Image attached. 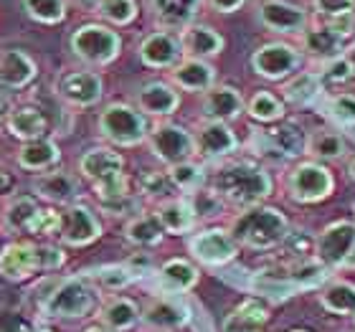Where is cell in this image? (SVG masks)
Segmentation results:
<instances>
[{"label": "cell", "instance_id": "1", "mask_svg": "<svg viewBox=\"0 0 355 332\" xmlns=\"http://www.w3.org/2000/svg\"><path fill=\"white\" fill-rule=\"evenodd\" d=\"M211 188L221 195L223 203L252 208L259 206L261 200L272 193L274 183L264 168L246 163V160H239V163H229L216 170Z\"/></svg>", "mask_w": 355, "mask_h": 332}, {"label": "cell", "instance_id": "2", "mask_svg": "<svg viewBox=\"0 0 355 332\" xmlns=\"http://www.w3.org/2000/svg\"><path fill=\"white\" fill-rule=\"evenodd\" d=\"M231 236L239 246L254 251H266L287 241L289 221L287 216L269 206H252L244 208L241 213L231 221Z\"/></svg>", "mask_w": 355, "mask_h": 332}, {"label": "cell", "instance_id": "3", "mask_svg": "<svg viewBox=\"0 0 355 332\" xmlns=\"http://www.w3.org/2000/svg\"><path fill=\"white\" fill-rule=\"evenodd\" d=\"M79 170H82V175L87 180L94 183L96 198L99 200L119 198V195L130 193L125 177V160L114 150L110 148L89 150V152L82 155V160H79Z\"/></svg>", "mask_w": 355, "mask_h": 332}, {"label": "cell", "instance_id": "4", "mask_svg": "<svg viewBox=\"0 0 355 332\" xmlns=\"http://www.w3.org/2000/svg\"><path fill=\"white\" fill-rule=\"evenodd\" d=\"M69 46L76 59H82L89 67H107L119 56L122 38L117 30L107 28L102 23H87L71 33Z\"/></svg>", "mask_w": 355, "mask_h": 332}, {"label": "cell", "instance_id": "5", "mask_svg": "<svg viewBox=\"0 0 355 332\" xmlns=\"http://www.w3.org/2000/svg\"><path fill=\"white\" fill-rule=\"evenodd\" d=\"M99 134L104 140L119 148H135L142 140H148V122L140 110H135L130 104H110L99 114Z\"/></svg>", "mask_w": 355, "mask_h": 332}, {"label": "cell", "instance_id": "6", "mask_svg": "<svg viewBox=\"0 0 355 332\" xmlns=\"http://www.w3.org/2000/svg\"><path fill=\"white\" fill-rule=\"evenodd\" d=\"M94 289L89 287L82 279H67L56 284V287L46 295L41 302V312L46 317H59V320H79L87 317L94 310Z\"/></svg>", "mask_w": 355, "mask_h": 332}, {"label": "cell", "instance_id": "7", "mask_svg": "<svg viewBox=\"0 0 355 332\" xmlns=\"http://www.w3.org/2000/svg\"><path fill=\"white\" fill-rule=\"evenodd\" d=\"M56 223H59V213L41 208L38 200L31 195L10 200L3 213V226L10 234H53Z\"/></svg>", "mask_w": 355, "mask_h": 332}, {"label": "cell", "instance_id": "8", "mask_svg": "<svg viewBox=\"0 0 355 332\" xmlns=\"http://www.w3.org/2000/svg\"><path fill=\"white\" fill-rule=\"evenodd\" d=\"M53 236H59L69 246H87L102 236V223L84 203H69L59 213Z\"/></svg>", "mask_w": 355, "mask_h": 332}, {"label": "cell", "instance_id": "9", "mask_svg": "<svg viewBox=\"0 0 355 332\" xmlns=\"http://www.w3.org/2000/svg\"><path fill=\"white\" fill-rule=\"evenodd\" d=\"M289 195L300 203H318L327 198L335 188L333 173L320 163H302L297 165L287 177Z\"/></svg>", "mask_w": 355, "mask_h": 332}, {"label": "cell", "instance_id": "10", "mask_svg": "<svg viewBox=\"0 0 355 332\" xmlns=\"http://www.w3.org/2000/svg\"><path fill=\"white\" fill-rule=\"evenodd\" d=\"M257 18L264 28L287 36H302L304 28L310 26V13L289 0H261L257 6Z\"/></svg>", "mask_w": 355, "mask_h": 332}, {"label": "cell", "instance_id": "11", "mask_svg": "<svg viewBox=\"0 0 355 332\" xmlns=\"http://www.w3.org/2000/svg\"><path fill=\"white\" fill-rule=\"evenodd\" d=\"M150 150L157 160H163L165 165H178L191 160V155L196 152V145H193V134L180 125H157L153 132L148 134Z\"/></svg>", "mask_w": 355, "mask_h": 332}, {"label": "cell", "instance_id": "12", "mask_svg": "<svg viewBox=\"0 0 355 332\" xmlns=\"http://www.w3.org/2000/svg\"><path fill=\"white\" fill-rule=\"evenodd\" d=\"M300 51L289 44H264L252 53V69L261 79L279 82L300 67Z\"/></svg>", "mask_w": 355, "mask_h": 332}, {"label": "cell", "instance_id": "13", "mask_svg": "<svg viewBox=\"0 0 355 332\" xmlns=\"http://www.w3.org/2000/svg\"><path fill=\"white\" fill-rule=\"evenodd\" d=\"M188 251L198 259L200 264L221 266V264L234 261V256H236V251H239V244L234 241V236H231L229 231L208 229V231L196 234V236H191Z\"/></svg>", "mask_w": 355, "mask_h": 332}, {"label": "cell", "instance_id": "14", "mask_svg": "<svg viewBox=\"0 0 355 332\" xmlns=\"http://www.w3.org/2000/svg\"><path fill=\"white\" fill-rule=\"evenodd\" d=\"M56 96L61 102L71 104V107H92L102 99L104 94V82L96 71H69L56 82Z\"/></svg>", "mask_w": 355, "mask_h": 332}, {"label": "cell", "instance_id": "15", "mask_svg": "<svg viewBox=\"0 0 355 332\" xmlns=\"http://www.w3.org/2000/svg\"><path fill=\"white\" fill-rule=\"evenodd\" d=\"M355 244V223L335 221L322 229V234L315 241V254L325 266H343L350 256Z\"/></svg>", "mask_w": 355, "mask_h": 332}, {"label": "cell", "instance_id": "16", "mask_svg": "<svg viewBox=\"0 0 355 332\" xmlns=\"http://www.w3.org/2000/svg\"><path fill=\"white\" fill-rule=\"evenodd\" d=\"M193 145L196 152L206 160H221V157L231 155L239 148V140L234 130L226 122H203L198 127V132L193 134Z\"/></svg>", "mask_w": 355, "mask_h": 332}, {"label": "cell", "instance_id": "17", "mask_svg": "<svg viewBox=\"0 0 355 332\" xmlns=\"http://www.w3.org/2000/svg\"><path fill=\"white\" fill-rule=\"evenodd\" d=\"M140 59L150 69H173L183 56L180 38L173 36L171 30H155L140 41Z\"/></svg>", "mask_w": 355, "mask_h": 332}, {"label": "cell", "instance_id": "18", "mask_svg": "<svg viewBox=\"0 0 355 332\" xmlns=\"http://www.w3.org/2000/svg\"><path fill=\"white\" fill-rule=\"evenodd\" d=\"M41 269L38 261V246L28 244V241H15L8 244L0 251V274L10 281H23L33 277V272Z\"/></svg>", "mask_w": 355, "mask_h": 332}, {"label": "cell", "instance_id": "19", "mask_svg": "<svg viewBox=\"0 0 355 332\" xmlns=\"http://www.w3.org/2000/svg\"><path fill=\"white\" fill-rule=\"evenodd\" d=\"M180 46L188 59H211L223 51V36L206 23H191L180 30Z\"/></svg>", "mask_w": 355, "mask_h": 332}, {"label": "cell", "instance_id": "20", "mask_svg": "<svg viewBox=\"0 0 355 332\" xmlns=\"http://www.w3.org/2000/svg\"><path fill=\"white\" fill-rule=\"evenodd\" d=\"M203 0H150V10L163 30L188 28L200 10Z\"/></svg>", "mask_w": 355, "mask_h": 332}, {"label": "cell", "instance_id": "21", "mask_svg": "<svg viewBox=\"0 0 355 332\" xmlns=\"http://www.w3.org/2000/svg\"><path fill=\"white\" fill-rule=\"evenodd\" d=\"M36 79V61L21 49L0 51V89H23Z\"/></svg>", "mask_w": 355, "mask_h": 332}, {"label": "cell", "instance_id": "22", "mask_svg": "<svg viewBox=\"0 0 355 332\" xmlns=\"http://www.w3.org/2000/svg\"><path fill=\"white\" fill-rule=\"evenodd\" d=\"M200 110L206 114V119L211 122H226L236 119L244 110V99L239 94V89L234 87H211L203 94V104Z\"/></svg>", "mask_w": 355, "mask_h": 332}, {"label": "cell", "instance_id": "23", "mask_svg": "<svg viewBox=\"0 0 355 332\" xmlns=\"http://www.w3.org/2000/svg\"><path fill=\"white\" fill-rule=\"evenodd\" d=\"M33 193L38 198H46L51 203H71L79 195V180L67 170H51V173H41V175L31 183Z\"/></svg>", "mask_w": 355, "mask_h": 332}, {"label": "cell", "instance_id": "24", "mask_svg": "<svg viewBox=\"0 0 355 332\" xmlns=\"http://www.w3.org/2000/svg\"><path fill=\"white\" fill-rule=\"evenodd\" d=\"M137 104L142 112L153 117H171L173 112L180 107V94L175 87L165 82H148L137 89Z\"/></svg>", "mask_w": 355, "mask_h": 332}, {"label": "cell", "instance_id": "25", "mask_svg": "<svg viewBox=\"0 0 355 332\" xmlns=\"http://www.w3.org/2000/svg\"><path fill=\"white\" fill-rule=\"evenodd\" d=\"M173 84L185 91H208L216 82V69L203 59H185L173 67Z\"/></svg>", "mask_w": 355, "mask_h": 332}, {"label": "cell", "instance_id": "26", "mask_svg": "<svg viewBox=\"0 0 355 332\" xmlns=\"http://www.w3.org/2000/svg\"><path fill=\"white\" fill-rule=\"evenodd\" d=\"M302 46L310 56L322 61L343 56V36H338L327 26H307L302 33Z\"/></svg>", "mask_w": 355, "mask_h": 332}, {"label": "cell", "instance_id": "27", "mask_svg": "<svg viewBox=\"0 0 355 332\" xmlns=\"http://www.w3.org/2000/svg\"><path fill=\"white\" fill-rule=\"evenodd\" d=\"M264 140L269 142V150L279 152V157H300L307 152L310 137L304 134L300 125H282L272 132L264 134Z\"/></svg>", "mask_w": 355, "mask_h": 332}, {"label": "cell", "instance_id": "28", "mask_svg": "<svg viewBox=\"0 0 355 332\" xmlns=\"http://www.w3.org/2000/svg\"><path fill=\"white\" fill-rule=\"evenodd\" d=\"M15 163L21 165L23 170H49L59 163V148L53 140H46V137H38L33 142H26L18 155H15Z\"/></svg>", "mask_w": 355, "mask_h": 332}, {"label": "cell", "instance_id": "29", "mask_svg": "<svg viewBox=\"0 0 355 332\" xmlns=\"http://www.w3.org/2000/svg\"><path fill=\"white\" fill-rule=\"evenodd\" d=\"M157 218L163 223L165 234H188L196 226V211L188 198L165 200L163 206L157 208Z\"/></svg>", "mask_w": 355, "mask_h": 332}, {"label": "cell", "instance_id": "30", "mask_svg": "<svg viewBox=\"0 0 355 332\" xmlns=\"http://www.w3.org/2000/svg\"><path fill=\"white\" fill-rule=\"evenodd\" d=\"M8 130L13 137L23 142H33L38 137H44L46 132V119L44 114L33 107H18L8 114Z\"/></svg>", "mask_w": 355, "mask_h": 332}, {"label": "cell", "instance_id": "31", "mask_svg": "<svg viewBox=\"0 0 355 332\" xmlns=\"http://www.w3.org/2000/svg\"><path fill=\"white\" fill-rule=\"evenodd\" d=\"M157 279H160L163 289H168V292H188L191 287H196L198 272H196V266L188 264L185 259H171V261L163 264Z\"/></svg>", "mask_w": 355, "mask_h": 332}, {"label": "cell", "instance_id": "32", "mask_svg": "<svg viewBox=\"0 0 355 332\" xmlns=\"http://www.w3.org/2000/svg\"><path fill=\"white\" fill-rule=\"evenodd\" d=\"M142 320H145L148 325L171 330V327H180L188 322V310H185L180 302H173V299H155L153 304H148Z\"/></svg>", "mask_w": 355, "mask_h": 332}, {"label": "cell", "instance_id": "33", "mask_svg": "<svg viewBox=\"0 0 355 332\" xmlns=\"http://www.w3.org/2000/svg\"><path fill=\"white\" fill-rule=\"evenodd\" d=\"M266 307L259 302V299H249L241 307L231 312L226 317V325L223 330L226 332H257V327H261L266 322Z\"/></svg>", "mask_w": 355, "mask_h": 332}, {"label": "cell", "instance_id": "34", "mask_svg": "<svg viewBox=\"0 0 355 332\" xmlns=\"http://www.w3.org/2000/svg\"><path fill=\"white\" fill-rule=\"evenodd\" d=\"M125 236L127 241H132L137 246H155L165 236V229L160 218H157V213H142L135 216L132 221L127 223Z\"/></svg>", "mask_w": 355, "mask_h": 332}, {"label": "cell", "instance_id": "35", "mask_svg": "<svg viewBox=\"0 0 355 332\" xmlns=\"http://www.w3.org/2000/svg\"><path fill=\"white\" fill-rule=\"evenodd\" d=\"M21 6L31 21L44 26H56L69 13V0H21Z\"/></svg>", "mask_w": 355, "mask_h": 332}, {"label": "cell", "instance_id": "36", "mask_svg": "<svg viewBox=\"0 0 355 332\" xmlns=\"http://www.w3.org/2000/svg\"><path fill=\"white\" fill-rule=\"evenodd\" d=\"M107 330H130L140 320V310L132 299H114L99 312Z\"/></svg>", "mask_w": 355, "mask_h": 332}, {"label": "cell", "instance_id": "37", "mask_svg": "<svg viewBox=\"0 0 355 332\" xmlns=\"http://www.w3.org/2000/svg\"><path fill=\"white\" fill-rule=\"evenodd\" d=\"M322 307L333 315H355V287L350 281H335L322 292Z\"/></svg>", "mask_w": 355, "mask_h": 332}, {"label": "cell", "instance_id": "38", "mask_svg": "<svg viewBox=\"0 0 355 332\" xmlns=\"http://www.w3.org/2000/svg\"><path fill=\"white\" fill-rule=\"evenodd\" d=\"M312 155L320 157V160H340L345 155V142L338 132L333 130H320L318 134L310 137V145H307Z\"/></svg>", "mask_w": 355, "mask_h": 332}, {"label": "cell", "instance_id": "39", "mask_svg": "<svg viewBox=\"0 0 355 332\" xmlns=\"http://www.w3.org/2000/svg\"><path fill=\"white\" fill-rule=\"evenodd\" d=\"M320 76H315L312 71H302V74L292 76V82L284 87V94L292 104H310L315 96L320 94Z\"/></svg>", "mask_w": 355, "mask_h": 332}, {"label": "cell", "instance_id": "40", "mask_svg": "<svg viewBox=\"0 0 355 332\" xmlns=\"http://www.w3.org/2000/svg\"><path fill=\"white\" fill-rule=\"evenodd\" d=\"M171 183L173 188L178 191H185V193H196L203 188V180H206V173L203 168L191 160H185V163H178V165H171Z\"/></svg>", "mask_w": 355, "mask_h": 332}, {"label": "cell", "instance_id": "41", "mask_svg": "<svg viewBox=\"0 0 355 332\" xmlns=\"http://www.w3.org/2000/svg\"><path fill=\"white\" fill-rule=\"evenodd\" d=\"M96 13L114 26H127L137 18V0H99Z\"/></svg>", "mask_w": 355, "mask_h": 332}, {"label": "cell", "instance_id": "42", "mask_svg": "<svg viewBox=\"0 0 355 332\" xmlns=\"http://www.w3.org/2000/svg\"><path fill=\"white\" fill-rule=\"evenodd\" d=\"M249 114L259 122H277L284 117V104L272 94V91H257L249 102Z\"/></svg>", "mask_w": 355, "mask_h": 332}, {"label": "cell", "instance_id": "43", "mask_svg": "<svg viewBox=\"0 0 355 332\" xmlns=\"http://www.w3.org/2000/svg\"><path fill=\"white\" fill-rule=\"evenodd\" d=\"M327 266L322 261H300V264L289 266L287 281L292 287H315L320 281L325 279Z\"/></svg>", "mask_w": 355, "mask_h": 332}, {"label": "cell", "instance_id": "44", "mask_svg": "<svg viewBox=\"0 0 355 332\" xmlns=\"http://www.w3.org/2000/svg\"><path fill=\"white\" fill-rule=\"evenodd\" d=\"M173 188L171 175L168 173H160V170H145L140 175V191L145 195H153V198H160V195H168Z\"/></svg>", "mask_w": 355, "mask_h": 332}, {"label": "cell", "instance_id": "45", "mask_svg": "<svg viewBox=\"0 0 355 332\" xmlns=\"http://www.w3.org/2000/svg\"><path fill=\"white\" fill-rule=\"evenodd\" d=\"M191 206H193V211H196V216H218L221 213V208H223V200H221V195L211 188V191H196L191 195Z\"/></svg>", "mask_w": 355, "mask_h": 332}, {"label": "cell", "instance_id": "46", "mask_svg": "<svg viewBox=\"0 0 355 332\" xmlns=\"http://www.w3.org/2000/svg\"><path fill=\"white\" fill-rule=\"evenodd\" d=\"M132 277H135V272L130 269V266H104V269L96 272L99 284H102V287H110V289L127 287V284L132 281Z\"/></svg>", "mask_w": 355, "mask_h": 332}, {"label": "cell", "instance_id": "47", "mask_svg": "<svg viewBox=\"0 0 355 332\" xmlns=\"http://www.w3.org/2000/svg\"><path fill=\"white\" fill-rule=\"evenodd\" d=\"M330 117L338 125H355V96L353 94H340L330 102Z\"/></svg>", "mask_w": 355, "mask_h": 332}, {"label": "cell", "instance_id": "48", "mask_svg": "<svg viewBox=\"0 0 355 332\" xmlns=\"http://www.w3.org/2000/svg\"><path fill=\"white\" fill-rule=\"evenodd\" d=\"M325 79L327 82H350L355 76V64L350 59H345V56H338V59H330L325 61Z\"/></svg>", "mask_w": 355, "mask_h": 332}, {"label": "cell", "instance_id": "49", "mask_svg": "<svg viewBox=\"0 0 355 332\" xmlns=\"http://www.w3.org/2000/svg\"><path fill=\"white\" fill-rule=\"evenodd\" d=\"M315 13L322 18H338V15L355 13V0H312Z\"/></svg>", "mask_w": 355, "mask_h": 332}, {"label": "cell", "instance_id": "50", "mask_svg": "<svg viewBox=\"0 0 355 332\" xmlns=\"http://www.w3.org/2000/svg\"><path fill=\"white\" fill-rule=\"evenodd\" d=\"M99 206L110 216H132V213H137L140 203H137V198H135L132 193H127V195H119V198L99 200Z\"/></svg>", "mask_w": 355, "mask_h": 332}, {"label": "cell", "instance_id": "51", "mask_svg": "<svg viewBox=\"0 0 355 332\" xmlns=\"http://www.w3.org/2000/svg\"><path fill=\"white\" fill-rule=\"evenodd\" d=\"M38 261H41V272H51V269H59L67 261V256H64V251L59 246L41 244L38 246Z\"/></svg>", "mask_w": 355, "mask_h": 332}, {"label": "cell", "instance_id": "52", "mask_svg": "<svg viewBox=\"0 0 355 332\" xmlns=\"http://www.w3.org/2000/svg\"><path fill=\"white\" fill-rule=\"evenodd\" d=\"M325 26L330 30H335L338 36H348L350 30L355 28V13H345V15H338V18H327Z\"/></svg>", "mask_w": 355, "mask_h": 332}, {"label": "cell", "instance_id": "53", "mask_svg": "<svg viewBox=\"0 0 355 332\" xmlns=\"http://www.w3.org/2000/svg\"><path fill=\"white\" fill-rule=\"evenodd\" d=\"M206 3L214 8L216 13H236V10L244 6L246 0H206Z\"/></svg>", "mask_w": 355, "mask_h": 332}, {"label": "cell", "instance_id": "54", "mask_svg": "<svg viewBox=\"0 0 355 332\" xmlns=\"http://www.w3.org/2000/svg\"><path fill=\"white\" fill-rule=\"evenodd\" d=\"M10 99H8L3 91H0V119H8V114H10Z\"/></svg>", "mask_w": 355, "mask_h": 332}, {"label": "cell", "instance_id": "55", "mask_svg": "<svg viewBox=\"0 0 355 332\" xmlns=\"http://www.w3.org/2000/svg\"><path fill=\"white\" fill-rule=\"evenodd\" d=\"M343 266H345V269H355V244H353V251H350V256L345 259V264Z\"/></svg>", "mask_w": 355, "mask_h": 332}, {"label": "cell", "instance_id": "56", "mask_svg": "<svg viewBox=\"0 0 355 332\" xmlns=\"http://www.w3.org/2000/svg\"><path fill=\"white\" fill-rule=\"evenodd\" d=\"M348 173H350V177L355 180V157L350 160V165H348Z\"/></svg>", "mask_w": 355, "mask_h": 332}, {"label": "cell", "instance_id": "57", "mask_svg": "<svg viewBox=\"0 0 355 332\" xmlns=\"http://www.w3.org/2000/svg\"><path fill=\"white\" fill-rule=\"evenodd\" d=\"M87 332H110V330H104V327H92V330H87Z\"/></svg>", "mask_w": 355, "mask_h": 332}, {"label": "cell", "instance_id": "58", "mask_svg": "<svg viewBox=\"0 0 355 332\" xmlns=\"http://www.w3.org/2000/svg\"><path fill=\"white\" fill-rule=\"evenodd\" d=\"M84 3H99V0H84Z\"/></svg>", "mask_w": 355, "mask_h": 332}, {"label": "cell", "instance_id": "59", "mask_svg": "<svg viewBox=\"0 0 355 332\" xmlns=\"http://www.w3.org/2000/svg\"><path fill=\"white\" fill-rule=\"evenodd\" d=\"M38 332H51V330H38Z\"/></svg>", "mask_w": 355, "mask_h": 332}, {"label": "cell", "instance_id": "60", "mask_svg": "<svg viewBox=\"0 0 355 332\" xmlns=\"http://www.w3.org/2000/svg\"><path fill=\"white\" fill-rule=\"evenodd\" d=\"M295 332H304V330H295Z\"/></svg>", "mask_w": 355, "mask_h": 332}]
</instances>
